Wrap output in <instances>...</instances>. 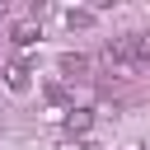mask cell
<instances>
[{"label": "cell", "instance_id": "cell-5", "mask_svg": "<svg viewBox=\"0 0 150 150\" xmlns=\"http://www.w3.org/2000/svg\"><path fill=\"white\" fill-rule=\"evenodd\" d=\"M94 19H98V9H66V23H70V28H80V33H84V28H94Z\"/></svg>", "mask_w": 150, "mask_h": 150}, {"label": "cell", "instance_id": "cell-4", "mask_svg": "<svg viewBox=\"0 0 150 150\" xmlns=\"http://www.w3.org/2000/svg\"><path fill=\"white\" fill-rule=\"evenodd\" d=\"M38 38H42V28H38L33 19H23V23H14V28H9V42H14V47H33Z\"/></svg>", "mask_w": 150, "mask_h": 150}, {"label": "cell", "instance_id": "cell-2", "mask_svg": "<svg viewBox=\"0 0 150 150\" xmlns=\"http://www.w3.org/2000/svg\"><path fill=\"white\" fill-rule=\"evenodd\" d=\"M56 66H61V75H70V80H75V75H89V66H94V61H89L84 52H61V56H56Z\"/></svg>", "mask_w": 150, "mask_h": 150}, {"label": "cell", "instance_id": "cell-7", "mask_svg": "<svg viewBox=\"0 0 150 150\" xmlns=\"http://www.w3.org/2000/svg\"><path fill=\"white\" fill-rule=\"evenodd\" d=\"M61 150H94V145H89V141H66Z\"/></svg>", "mask_w": 150, "mask_h": 150}, {"label": "cell", "instance_id": "cell-3", "mask_svg": "<svg viewBox=\"0 0 150 150\" xmlns=\"http://www.w3.org/2000/svg\"><path fill=\"white\" fill-rule=\"evenodd\" d=\"M61 122H66V131H70V136H84V131L94 127V112H89V108H75V103H70Z\"/></svg>", "mask_w": 150, "mask_h": 150}, {"label": "cell", "instance_id": "cell-6", "mask_svg": "<svg viewBox=\"0 0 150 150\" xmlns=\"http://www.w3.org/2000/svg\"><path fill=\"white\" fill-rule=\"evenodd\" d=\"M47 103H56V108H70V94H66V84H47Z\"/></svg>", "mask_w": 150, "mask_h": 150}, {"label": "cell", "instance_id": "cell-1", "mask_svg": "<svg viewBox=\"0 0 150 150\" xmlns=\"http://www.w3.org/2000/svg\"><path fill=\"white\" fill-rule=\"evenodd\" d=\"M5 84H9L14 94H23V89L33 84V66H28V61H19V56H14V61H5Z\"/></svg>", "mask_w": 150, "mask_h": 150}]
</instances>
